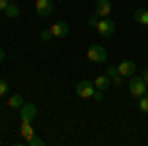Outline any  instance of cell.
Segmentation results:
<instances>
[{
  "mask_svg": "<svg viewBox=\"0 0 148 146\" xmlns=\"http://www.w3.org/2000/svg\"><path fill=\"white\" fill-rule=\"evenodd\" d=\"M128 91H130L132 97L140 99L142 95L148 93V83L142 77H134V75H132V77H130V83H128Z\"/></svg>",
  "mask_w": 148,
  "mask_h": 146,
  "instance_id": "cell-1",
  "label": "cell"
},
{
  "mask_svg": "<svg viewBox=\"0 0 148 146\" xmlns=\"http://www.w3.org/2000/svg\"><path fill=\"white\" fill-rule=\"evenodd\" d=\"M87 57H89V61H93V63H103V61H107V49L103 45L95 44L87 49Z\"/></svg>",
  "mask_w": 148,
  "mask_h": 146,
  "instance_id": "cell-2",
  "label": "cell"
},
{
  "mask_svg": "<svg viewBox=\"0 0 148 146\" xmlns=\"http://www.w3.org/2000/svg\"><path fill=\"white\" fill-rule=\"evenodd\" d=\"M95 91H97L95 83L93 81H87V79L77 83V87H75V93H77V97H81V99H91Z\"/></svg>",
  "mask_w": 148,
  "mask_h": 146,
  "instance_id": "cell-3",
  "label": "cell"
},
{
  "mask_svg": "<svg viewBox=\"0 0 148 146\" xmlns=\"http://www.w3.org/2000/svg\"><path fill=\"white\" fill-rule=\"evenodd\" d=\"M97 32L101 36H105V38H111V36L114 34V22L111 20V18H99V22H97Z\"/></svg>",
  "mask_w": 148,
  "mask_h": 146,
  "instance_id": "cell-4",
  "label": "cell"
},
{
  "mask_svg": "<svg viewBox=\"0 0 148 146\" xmlns=\"http://www.w3.org/2000/svg\"><path fill=\"white\" fill-rule=\"evenodd\" d=\"M53 10V0H36V12L38 16L42 18H47Z\"/></svg>",
  "mask_w": 148,
  "mask_h": 146,
  "instance_id": "cell-5",
  "label": "cell"
},
{
  "mask_svg": "<svg viewBox=\"0 0 148 146\" xmlns=\"http://www.w3.org/2000/svg\"><path fill=\"white\" fill-rule=\"evenodd\" d=\"M119 73L123 75V77H132L134 75V71H136V65H134V61L132 59H125V61H121L119 63Z\"/></svg>",
  "mask_w": 148,
  "mask_h": 146,
  "instance_id": "cell-6",
  "label": "cell"
},
{
  "mask_svg": "<svg viewBox=\"0 0 148 146\" xmlns=\"http://www.w3.org/2000/svg\"><path fill=\"white\" fill-rule=\"evenodd\" d=\"M111 0H97V8H95V14L99 18H109L111 14Z\"/></svg>",
  "mask_w": 148,
  "mask_h": 146,
  "instance_id": "cell-7",
  "label": "cell"
},
{
  "mask_svg": "<svg viewBox=\"0 0 148 146\" xmlns=\"http://www.w3.org/2000/svg\"><path fill=\"white\" fill-rule=\"evenodd\" d=\"M36 117H38L36 107L32 105V103H24V105H22V121H26V123H32Z\"/></svg>",
  "mask_w": 148,
  "mask_h": 146,
  "instance_id": "cell-8",
  "label": "cell"
},
{
  "mask_svg": "<svg viewBox=\"0 0 148 146\" xmlns=\"http://www.w3.org/2000/svg\"><path fill=\"white\" fill-rule=\"evenodd\" d=\"M49 30H51L53 38H65L69 34V24L67 22H56Z\"/></svg>",
  "mask_w": 148,
  "mask_h": 146,
  "instance_id": "cell-9",
  "label": "cell"
},
{
  "mask_svg": "<svg viewBox=\"0 0 148 146\" xmlns=\"http://www.w3.org/2000/svg\"><path fill=\"white\" fill-rule=\"evenodd\" d=\"M132 16H134V22L142 24V26H148V10L146 8H136Z\"/></svg>",
  "mask_w": 148,
  "mask_h": 146,
  "instance_id": "cell-10",
  "label": "cell"
},
{
  "mask_svg": "<svg viewBox=\"0 0 148 146\" xmlns=\"http://www.w3.org/2000/svg\"><path fill=\"white\" fill-rule=\"evenodd\" d=\"M107 75L111 77L113 85H116V87H119V85H123V75L119 73V69H116V67H113V65H111V67H107Z\"/></svg>",
  "mask_w": 148,
  "mask_h": 146,
  "instance_id": "cell-11",
  "label": "cell"
},
{
  "mask_svg": "<svg viewBox=\"0 0 148 146\" xmlns=\"http://www.w3.org/2000/svg\"><path fill=\"white\" fill-rule=\"evenodd\" d=\"M20 132H22V136L26 140H30L32 136H36L34 128H32V123H26V121H22V124H20Z\"/></svg>",
  "mask_w": 148,
  "mask_h": 146,
  "instance_id": "cell-12",
  "label": "cell"
},
{
  "mask_svg": "<svg viewBox=\"0 0 148 146\" xmlns=\"http://www.w3.org/2000/svg\"><path fill=\"white\" fill-rule=\"evenodd\" d=\"M93 83H95V87H97V89L105 91L107 87H109V85H111V77H109V75H99V77L95 79Z\"/></svg>",
  "mask_w": 148,
  "mask_h": 146,
  "instance_id": "cell-13",
  "label": "cell"
},
{
  "mask_svg": "<svg viewBox=\"0 0 148 146\" xmlns=\"http://www.w3.org/2000/svg\"><path fill=\"white\" fill-rule=\"evenodd\" d=\"M24 99H22V95H12L10 99H8V107L10 109H22V105H24Z\"/></svg>",
  "mask_w": 148,
  "mask_h": 146,
  "instance_id": "cell-14",
  "label": "cell"
},
{
  "mask_svg": "<svg viewBox=\"0 0 148 146\" xmlns=\"http://www.w3.org/2000/svg\"><path fill=\"white\" fill-rule=\"evenodd\" d=\"M6 16H10V18H16V16H18V6H16V4H8V6H6Z\"/></svg>",
  "mask_w": 148,
  "mask_h": 146,
  "instance_id": "cell-15",
  "label": "cell"
},
{
  "mask_svg": "<svg viewBox=\"0 0 148 146\" xmlns=\"http://www.w3.org/2000/svg\"><path fill=\"white\" fill-rule=\"evenodd\" d=\"M138 107H140L142 112H148V95H142V97L138 99Z\"/></svg>",
  "mask_w": 148,
  "mask_h": 146,
  "instance_id": "cell-16",
  "label": "cell"
},
{
  "mask_svg": "<svg viewBox=\"0 0 148 146\" xmlns=\"http://www.w3.org/2000/svg\"><path fill=\"white\" fill-rule=\"evenodd\" d=\"M26 142H28L30 146H44V144H46V142H44L42 138H38V136H32V138H30V140H26Z\"/></svg>",
  "mask_w": 148,
  "mask_h": 146,
  "instance_id": "cell-17",
  "label": "cell"
},
{
  "mask_svg": "<svg viewBox=\"0 0 148 146\" xmlns=\"http://www.w3.org/2000/svg\"><path fill=\"white\" fill-rule=\"evenodd\" d=\"M8 87H10V85H8L4 79H0V97H4V95L8 93Z\"/></svg>",
  "mask_w": 148,
  "mask_h": 146,
  "instance_id": "cell-18",
  "label": "cell"
},
{
  "mask_svg": "<svg viewBox=\"0 0 148 146\" xmlns=\"http://www.w3.org/2000/svg\"><path fill=\"white\" fill-rule=\"evenodd\" d=\"M40 38H42V40H44V42H49V40H51V38H53V34H51V30H44V32H42V36H40Z\"/></svg>",
  "mask_w": 148,
  "mask_h": 146,
  "instance_id": "cell-19",
  "label": "cell"
},
{
  "mask_svg": "<svg viewBox=\"0 0 148 146\" xmlns=\"http://www.w3.org/2000/svg\"><path fill=\"white\" fill-rule=\"evenodd\" d=\"M93 99H95V101H103V91L97 89L95 93H93Z\"/></svg>",
  "mask_w": 148,
  "mask_h": 146,
  "instance_id": "cell-20",
  "label": "cell"
},
{
  "mask_svg": "<svg viewBox=\"0 0 148 146\" xmlns=\"http://www.w3.org/2000/svg\"><path fill=\"white\" fill-rule=\"evenodd\" d=\"M97 22H99V16L95 14V16H93L91 20H89V26H93V28H95V26H97Z\"/></svg>",
  "mask_w": 148,
  "mask_h": 146,
  "instance_id": "cell-21",
  "label": "cell"
},
{
  "mask_svg": "<svg viewBox=\"0 0 148 146\" xmlns=\"http://www.w3.org/2000/svg\"><path fill=\"white\" fill-rule=\"evenodd\" d=\"M10 2L8 0H0V10H6V6H8Z\"/></svg>",
  "mask_w": 148,
  "mask_h": 146,
  "instance_id": "cell-22",
  "label": "cell"
},
{
  "mask_svg": "<svg viewBox=\"0 0 148 146\" xmlns=\"http://www.w3.org/2000/svg\"><path fill=\"white\" fill-rule=\"evenodd\" d=\"M142 79H144V81L148 83V67H144V69H142Z\"/></svg>",
  "mask_w": 148,
  "mask_h": 146,
  "instance_id": "cell-23",
  "label": "cell"
},
{
  "mask_svg": "<svg viewBox=\"0 0 148 146\" xmlns=\"http://www.w3.org/2000/svg\"><path fill=\"white\" fill-rule=\"evenodd\" d=\"M4 57H6V53H4V49H2V47H0V63H2V61H4Z\"/></svg>",
  "mask_w": 148,
  "mask_h": 146,
  "instance_id": "cell-24",
  "label": "cell"
}]
</instances>
